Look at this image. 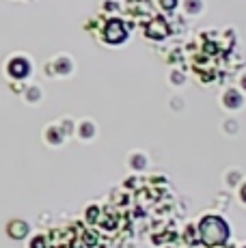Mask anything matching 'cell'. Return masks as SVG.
I'll return each instance as SVG.
<instances>
[{"label": "cell", "instance_id": "1", "mask_svg": "<svg viewBox=\"0 0 246 248\" xmlns=\"http://www.w3.org/2000/svg\"><path fill=\"white\" fill-rule=\"evenodd\" d=\"M227 233H229V227H227L225 220H220L218 216H205L201 225V237L207 244H220V242L227 240Z\"/></svg>", "mask_w": 246, "mask_h": 248}, {"label": "cell", "instance_id": "2", "mask_svg": "<svg viewBox=\"0 0 246 248\" xmlns=\"http://www.w3.org/2000/svg\"><path fill=\"white\" fill-rule=\"evenodd\" d=\"M222 106L227 110H240L244 106V93L238 89H227L222 93Z\"/></svg>", "mask_w": 246, "mask_h": 248}, {"label": "cell", "instance_id": "3", "mask_svg": "<svg viewBox=\"0 0 246 248\" xmlns=\"http://www.w3.org/2000/svg\"><path fill=\"white\" fill-rule=\"evenodd\" d=\"M147 164H149V158L143 154V151H134V154L127 158V166H132L134 170H143Z\"/></svg>", "mask_w": 246, "mask_h": 248}, {"label": "cell", "instance_id": "4", "mask_svg": "<svg viewBox=\"0 0 246 248\" xmlns=\"http://www.w3.org/2000/svg\"><path fill=\"white\" fill-rule=\"evenodd\" d=\"M182 9L188 16H201L203 9H205V2L203 0H182Z\"/></svg>", "mask_w": 246, "mask_h": 248}, {"label": "cell", "instance_id": "5", "mask_svg": "<svg viewBox=\"0 0 246 248\" xmlns=\"http://www.w3.org/2000/svg\"><path fill=\"white\" fill-rule=\"evenodd\" d=\"M80 138H84V140H93V138L97 136V125L91 121V119H87V121L80 123Z\"/></svg>", "mask_w": 246, "mask_h": 248}, {"label": "cell", "instance_id": "6", "mask_svg": "<svg viewBox=\"0 0 246 248\" xmlns=\"http://www.w3.org/2000/svg\"><path fill=\"white\" fill-rule=\"evenodd\" d=\"M238 201L242 205H246V179H242L238 184Z\"/></svg>", "mask_w": 246, "mask_h": 248}, {"label": "cell", "instance_id": "7", "mask_svg": "<svg viewBox=\"0 0 246 248\" xmlns=\"http://www.w3.org/2000/svg\"><path fill=\"white\" fill-rule=\"evenodd\" d=\"M160 4H162V7H167V9H173L175 4H177V0H160Z\"/></svg>", "mask_w": 246, "mask_h": 248}, {"label": "cell", "instance_id": "8", "mask_svg": "<svg viewBox=\"0 0 246 248\" xmlns=\"http://www.w3.org/2000/svg\"><path fill=\"white\" fill-rule=\"evenodd\" d=\"M240 87H242V89L246 91V71H244L242 76H240Z\"/></svg>", "mask_w": 246, "mask_h": 248}]
</instances>
